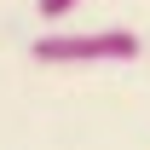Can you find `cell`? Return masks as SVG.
I'll list each match as a JSON object with an SVG mask.
<instances>
[{
	"label": "cell",
	"mask_w": 150,
	"mask_h": 150,
	"mask_svg": "<svg viewBox=\"0 0 150 150\" xmlns=\"http://www.w3.org/2000/svg\"><path fill=\"white\" fill-rule=\"evenodd\" d=\"M144 40L133 29H46L29 40V58L46 69H75V64H133Z\"/></svg>",
	"instance_id": "1"
},
{
	"label": "cell",
	"mask_w": 150,
	"mask_h": 150,
	"mask_svg": "<svg viewBox=\"0 0 150 150\" xmlns=\"http://www.w3.org/2000/svg\"><path fill=\"white\" fill-rule=\"evenodd\" d=\"M75 6H81V0H40V18H46V23H64Z\"/></svg>",
	"instance_id": "2"
}]
</instances>
